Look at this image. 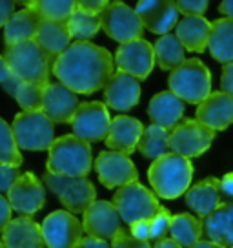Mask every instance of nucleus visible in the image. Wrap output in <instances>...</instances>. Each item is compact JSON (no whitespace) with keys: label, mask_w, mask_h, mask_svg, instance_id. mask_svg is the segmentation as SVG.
I'll return each mask as SVG.
<instances>
[{"label":"nucleus","mask_w":233,"mask_h":248,"mask_svg":"<svg viewBox=\"0 0 233 248\" xmlns=\"http://www.w3.org/2000/svg\"><path fill=\"white\" fill-rule=\"evenodd\" d=\"M148 115L155 126H160L164 130L171 132L182 121L184 102L180 101L175 93L160 92L153 95V99L149 101Z\"/></svg>","instance_id":"nucleus-23"},{"label":"nucleus","mask_w":233,"mask_h":248,"mask_svg":"<svg viewBox=\"0 0 233 248\" xmlns=\"http://www.w3.org/2000/svg\"><path fill=\"white\" fill-rule=\"evenodd\" d=\"M77 93L66 88L60 82H49L44 90V102L42 113L53 124H71L73 117L78 109Z\"/></svg>","instance_id":"nucleus-17"},{"label":"nucleus","mask_w":233,"mask_h":248,"mask_svg":"<svg viewBox=\"0 0 233 248\" xmlns=\"http://www.w3.org/2000/svg\"><path fill=\"white\" fill-rule=\"evenodd\" d=\"M153 51H155V62L160 66V70L173 71L186 61L184 59L186 49L180 44V40L175 35H171V33L164 35V37H159V40L153 46Z\"/></svg>","instance_id":"nucleus-31"},{"label":"nucleus","mask_w":233,"mask_h":248,"mask_svg":"<svg viewBox=\"0 0 233 248\" xmlns=\"http://www.w3.org/2000/svg\"><path fill=\"white\" fill-rule=\"evenodd\" d=\"M18 84H20V80L15 77V75H11V77L2 84V88L6 90V92L9 93V95H15V92H16V88H18Z\"/></svg>","instance_id":"nucleus-49"},{"label":"nucleus","mask_w":233,"mask_h":248,"mask_svg":"<svg viewBox=\"0 0 233 248\" xmlns=\"http://www.w3.org/2000/svg\"><path fill=\"white\" fill-rule=\"evenodd\" d=\"M44 90L46 86L33 84V82H20L15 92V101L24 111H42L44 102Z\"/></svg>","instance_id":"nucleus-36"},{"label":"nucleus","mask_w":233,"mask_h":248,"mask_svg":"<svg viewBox=\"0 0 233 248\" xmlns=\"http://www.w3.org/2000/svg\"><path fill=\"white\" fill-rule=\"evenodd\" d=\"M40 230H42V237L47 248L77 247L84 233L82 223L66 210H57L53 214H49L42 221Z\"/></svg>","instance_id":"nucleus-11"},{"label":"nucleus","mask_w":233,"mask_h":248,"mask_svg":"<svg viewBox=\"0 0 233 248\" xmlns=\"http://www.w3.org/2000/svg\"><path fill=\"white\" fill-rule=\"evenodd\" d=\"M70 40L71 37L68 31V24L53 22V20H44L35 37V42L44 49V53L51 59V62L57 61L71 46Z\"/></svg>","instance_id":"nucleus-28"},{"label":"nucleus","mask_w":233,"mask_h":248,"mask_svg":"<svg viewBox=\"0 0 233 248\" xmlns=\"http://www.w3.org/2000/svg\"><path fill=\"white\" fill-rule=\"evenodd\" d=\"M197 121L213 132L226 130L233 124V97L224 92L210 93L197 108Z\"/></svg>","instance_id":"nucleus-19"},{"label":"nucleus","mask_w":233,"mask_h":248,"mask_svg":"<svg viewBox=\"0 0 233 248\" xmlns=\"http://www.w3.org/2000/svg\"><path fill=\"white\" fill-rule=\"evenodd\" d=\"M111 202L115 204L118 216L126 225L151 221L160 210L157 195L140 183H130L116 188Z\"/></svg>","instance_id":"nucleus-6"},{"label":"nucleus","mask_w":233,"mask_h":248,"mask_svg":"<svg viewBox=\"0 0 233 248\" xmlns=\"http://www.w3.org/2000/svg\"><path fill=\"white\" fill-rule=\"evenodd\" d=\"M4 59L8 62L11 73L20 82L49 84V71L53 68V62L35 40L6 47Z\"/></svg>","instance_id":"nucleus-4"},{"label":"nucleus","mask_w":233,"mask_h":248,"mask_svg":"<svg viewBox=\"0 0 233 248\" xmlns=\"http://www.w3.org/2000/svg\"><path fill=\"white\" fill-rule=\"evenodd\" d=\"M2 245L4 248H44L46 243L39 223H35L31 217L20 216L11 219V223L4 228Z\"/></svg>","instance_id":"nucleus-22"},{"label":"nucleus","mask_w":233,"mask_h":248,"mask_svg":"<svg viewBox=\"0 0 233 248\" xmlns=\"http://www.w3.org/2000/svg\"><path fill=\"white\" fill-rule=\"evenodd\" d=\"M177 11L186 16H202L208 9V2L206 0H199V2H189V0H179L175 2Z\"/></svg>","instance_id":"nucleus-40"},{"label":"nucleus","mask_w":233,"mask_h":248,"mask_svg":"<svg viewBox=\"0 0 233 248\" xmlns=\"http://www.w3.org/2000/svg\"><path fill=\"white\" fill-rule=\"evenodd\" d=\"M18 150L42 152L55 140V126L42 111H22L11 124Z\"/></svg>","instance_id":"nucleus-7"},{"label":"nucleus","mask_w":233,"mask_h":248,"mask_svg":"<svg viewBox=\"0 0 233 248\" xmlns=\"http://www.w3.org/2000/svg\"><path fill=\"white\" fill-rule=\"evenodd\" d=\"M20 170L16 166H8V164H0V194H8L13 188L16 181L20 179Z\"/></svg>","instance_id":"nucleus-38"},{"label":"nucleus","mask_w":233,"mask_h":248,"mask_svg":"<svg viewBox=\"0 0 233 248\" xmlns=\"http://www.w3.org/2000/svg\"><path fill=\"white\" fill-rule=\"evenodd\" d=\"M175 31H177L175 37L180 40L184 49H189V51H195V53H202L208 47L211 22L206 20L204 16H184L182 20H179Z\"/></svg>","instance_id":"nucleus-27"},{"label":"nucleus","mask_w":233,"mask_h":248,"mask_svg":"<svg viewBox=\"0 0 233 248\" xmlns=\"http://www.w3.org/2000/svg\"><path fill=\"white\" fill-rule=\"evenodd\" d=\"M153 248H180V247L173 239H162V241H157Z\"/></svg>","instance_id":"nucleus-51"},{"label":"nucleus","mask_w":233,"mask_h":248,"mask_svg":"<svg viewBox=\"0 0 233 248\" xmlns=\"http://www.w3.org/2000/svg\"><path fill=\"white\" fill-rule=\"evenodd\" d=\"M0 164L16 166V168L22 164V154L16 146L13 130L2 117H0Z\"/></svg>","instance_id":"nucleus-35"},{"label":"nucleus","mask_w":233,"mask_h":248,"mask_svg":"<svg viewBox=\"0 0 233 248\" xmlns=\"http://www.w3.org/2000/svg\"><path fill=\"white\" fill-rule=\"evenodd\" d=\"M218 194L220 204H233V173H226L218 181Z\"/></svg>","instance_id":"nucleus-41"},{"label":"nucleus","mask_w":233,"mask_h":248,"mask_svg":"<svg viewBox=\"0 0 233 248\" xmlns=\"http://www.w3.org/2000/svg\"><path fill=\"white\" fill-rule=\"evenodd\" d=\"M82 228L87 237L108 243V241H113V237L122 230V219L113 202L95 201L84 212Z\"/></svg>","instance_id":"nucleus-14"},{"label":"nucleus","mask_w":233,"mask_h":248,"mask_svg":"<svg viewBox=\"0 0 233 248\" xmlns=\"http://www.w3.org/2000/svg\"><path fill=\"white\" fill-rule=\"evenodd\" d=\"M101 28L109 39L120 44L140 39L144 24L135 9L126 6L124 2H108L106 9L101 13Z\"/></svg>","instance_id":"nucleus-9"},{"label":"nucleus","mask_w":233,"mask_h":248,"mask_svg":"<svg viewBox=\"0 0 233 248\" xmlns=\"http://www.w3.org/2000/svg\"><path fill=\"white\" fill-rule=\"evenodd\" d=\"M135 13L140 16L144 28L155 35H170V31L179 24V11L175 2L170 0H148L139 2Z\"/></svg>","instance_id":"nucleus-18"},{"label":"nucleus","mask_w":233,"mask_h":248,"mask_svg":"<svg viewBox=\"0 0 233 248\" xmlns=\"http://www.w3.org/2000/svg\"><path fill=\"white\" fill-rule=\"evenodd\" d=\"M8 201L13 212L31 217L46 204V192L37 175L28 171L20 175V179L8 192Z\"/></svg>","instance_id":"nucleus-16"},{"label":"nucleus","mask_w":233,"mask_h":248,"mask_svg":"<svg viewBox=\"0 0 233 248\" xmlns=\"http://www.w3.org/2000/svg\"><path fill=\"white\" fill-rule=\"evenodd\" d=\"M171 239L180 248H191L202 237V221L189 214H179L171 217Z\"/></svg>","instance_id":"nucleus-30"},{"label":"nucleus","mask_w":233,"mask_h":248,"mask_svg":"<svg viewBox=\"0 0 233 248\" xmlns=\"http://www.w3.org/2000/svg\"><path fill=\"white\" fill-rule=\"evenodd\" d=\"M47 171L66 177H87L91 171V146L77 135H62L47 150Z\"/></svg>","instance_id":"nucleus-2"},{"label":"nucleus","mask_w":233,"mask_h":248,"mask_svg":"<svg viewBox=\"0 0 233 248\" xmlns=\"http://www.w3.org/2000/svg\"><path fill=\"white\" fill-rule=\"evenodd\" d=\"M11 206H9V201L8 197H4V195L0 194V233L4 232V228L11 223Z\"/></svg>","instance_id":"nucleus-45"},{"label":"nucleus","mask_w":233,"mask_h":248,"mask_svg":"<svg viewBox=\"0 0 233 248\" xmlns=\"http://www.w3.org/2000/svg\"><path fill=\"white\" fill-rule=\"evenodd\" d=\"M115 62L118 71L128 73L137 80H146L155 66V51L148 40L137 39L118 46Z\"/></svg>","instance_id":"nucleus-13"},{"label":"nucleus","mask_w":233,"mask_h":248,"mask_svg":"<svg viewBox=\"0 0 233 248\" xmlns=\"http://www.w3.org/2000/svg\"><path fill=\"white\" fill-rule=\"evenodd\" d=\"M78 8L87 11V13H91V15H99L106 9L108 6V2H104V0H82V2H77Z\"/></svg>","instance_id":"nucleus-42"},{"label":"nucleus","mask_w":233,"mask_h":248,"mask_svg":"<svg viewBox=\"0 0 233 248\" xmlns=\"http://www.w3.org/2000/svg\"><path fill=\"white\" fill-rule=\"evenodd\" d=\"M0 248H4V245H2V241H0Z\"/></svg>","instance_id":"nucleus-53"},{"label":"nucleus","mask_w":233,"mask_h":248,"mask_svg":"<svg viewBox=\"0 0 233 248\" xmlns=\"http://www.w3.org/2000/svg\"><path fill=\"white\" fill-rule=\"evenodd\" d=\"M111 248H151L148 241L135 239L131 233L126 232L124 228L116 233L113 241H111Z\"/></svg>","instance_id":"nucleus-39"},{"label":"nucleus","mask_w":233,"mask_h":248,"mask_svg":"<svg viewBox=\"0 0 233 248\" xmlns=\"http://www.w3.org/2000/svg\"><path fill=\"white\" fill-rule=\"evenodd\" d=\"M168 84L170 92L175 93L182 102L186 101L199 106L211 93V73L204 62L189 59L171 71Z\"/></svg>","instance_id":"nucleus-5"},{"label":"nucleus","mask_w":233,"mask_h":248,"mask_svg":"<svg viewBox=\"0 0 233 248\" xmlns=\"http://www.w3.org/2000/svg\"><path fill=\"white\" fill-rule=\"evenodd\" d=\"M13 15H15V2L0 0V28H4Z\"/></svg>","instance_id":"nucleus-46"},{"label":"nucleus","mask_w":233,"mask_h":248,"mask_svg":"<svg viewBox=\"0 0 233 248\" xmlns=\"http://www.w3.org/2000/svg\"><path fill=\"white\" fill-rule=\"evenodd\" d=\"M208 49L215 61L222 64L233 62V20L218 18L211 22V33L208 40Z\"/></svg>","instance_id":"nucleus-29"},{"label":"nucleus","mask_w":233,"mask_h":248,"mask_svg":"<svg viewBox=\"0 0 233 248\" xmlns=\"http://www.w3.org/2000/svg\"><path fill=\"white\" fill-rule=\"evenodd\" d=\"M44 183L73 216L84 214L97 197V190L87 177H66L47 171L44 175Z\"/></svg>","instance_id":"nucleus-8"},{"label":"nucleus","mask_w":233,"mask_h":248,"mask_svg":"<svg viewBox=\"0 0 233 248\" xmlns=\"http://www.w3.org/2000/svg\"><path fill=\"white\" fill-rule=\"evenodd\" d=\"M215 139V132L197 119H184L170 132V150L186 159L202 155Z\"/></svg>","instance_id":"nucleus-10"},{"label":"nucleus","mask_w":233,"mask_h":248,"mask_svg":"<svg viewBox=\"0 0 233 248\" xmlns=\"http://www.w3.org/2000/svg\"><path fill=\"white\" fill-rule=\"evenodd\" d=\"M220 86H222V92L233 97V62L226 64L224 68H222V75H220Z\"/></svg>","instance_id":"nucleus-43"},{"label":"nucleus","mask_w":233,"mask_h":248,"mask_svg":"<svg viewBox=\"0 0 233 248\" xmlns=\"http://www.w3.org/2000/svg\"><path fill=\"white\" fill-rule=\"evenodd\" d=\"M11 75H13V73H11V70H9L8 62H6V59H4V55H0V84H4Z\"/></svg>","instance_id":"nucleus-48"},{"label":"nucleus","mask_w":233,"mask_h":248,"mask_svg":"<svg viewBox=\"0 0 233 248\" xmlns=\"http://www.w3.org/2000/svg\"><path fill=\"white\" fill-rule=\"evenodd\" d=\"M104 101H106V106L116 111L131 109L140 101L139 80L122 71L113 73V77L104 86Z\"/></svg>","instance_id":"nucleus-20"},{"label":"nucleus","mask_w":233,"mask_h":248,"mask_svg":"<svg viewBox=\"0 0 233 248\" xmlns=\"http://www.w3.org/2000/svg\"><path fill=\"white\" fill-rule=\"evenodd\" d=\"M130 233L139 241H149V221H139L130 225Z\"/></svg>","instance_id":"nucleus-44"},{"label":"nucleus","mask_w":233,"mask_h":248,"mask_svg":"<svg viewBox=\"0 0 233 248\" xmlns=\"http://www.w3.org/2000/svg\"><path fill=\"white\" fill-rule=\"evenodd\" d=\"M73 248H111V247H109V243H106V241H99L86 235V237H82V239L78 241L77 247Z\"/></svg>","instance_id":"nucleus-47"},{"label":"nucleus","mask_w":233,"mask_h":248,"mask_svg":"<svg viewBox=\"0 0 233 248\" xmlns=\"http://www.w3.org/2000/svg\"><path fill=\"white\" fill-rule=\"evenodd\" d=\"M44 22V18L31 8H26L16 11L15 15L9 18V22L4 26V42L6 47L35 40L39 33L40 26Z\"/></svg>","instance_id":"nucleus-25"},{"label":"nucleus","mask_w":233,"mask_h":248,"mask_svg":"<svg viewBox=\"0 0 233 248\" xmlns=\"http://www.w3.org/2000/svg\"><path fill=\"white\" fill-rule=\"evenodd\" d=\"M137 148L144 157L157 161V159L164 157L170 150V132L160 126L151 124L148 128H144Z\"/></svg>","instance_id":"nucleus-32"},{"label":"nucleus","mask_w":233,"mask_h":248,"mask_svg":"<svg viewBox=\"0 0 233 248\" xmlns=\"http://www.w3.org/2000/svg\"><path fill=\"white\" fill-rule=\"evenodd\" d=\"M193 177V164L189 159L177 154H166L153 161L148 170V179L155 194L162 199H177L186 194Z\"/></svg>","instance_id":"nucleus-3"},{"label":"nucleus","mask_w":233,"mask_h":248,"mask_svg":"<svg viewBox=\"0 0 233 248\" xmlns=\"http://www.w3.org/2000/svg\"><path fill=\"white\" fill-rule=\"evenodd\" d=\"M202 235L222 248H233V204H220L202 219Z\"/></svg>","instance_id":"nucleus-24"},{"label":"nucleus","mask_w":233,"mask_h":248,"mask_svg":"<svg viewBox=\"0 0 233 248\" xmlns=\"http://www.w3.org/2000/svg\"><path fill=\"white\" fill-rule=\"evenodd\" d=\"M191 248H222L218 247V245H215V243H211V241H206V239H201L199 243H195Z\"/></svg>","instance_id":"nucleus-52"},{"label":"nucleus","mask_w":233,"mask_h":248,"mask_svg":"<svg viewBox=\"0 0 233 248\" xmlns=\"http://www.w3.org/2000/svg\"><path fill=\"white\" fill-rule=\"evenodd\" d=\"M186 204L193 210L199 217H208L211 212L220 206V194H218V179L208 177L189 186L186 192Z\"/></svg>","instance_id":"nucleus-26"},{"label":"nucleus","mask_w":233,"mask_h":248,"mask_svg":"<svg viewBox=\"0 0 233 248\" xmlns=\"http://www.w3.org/2000/svg\"><path fill=\"white\" fill-rule=\"evenodd\" d=\"M113 57L106 47L75 42L53 62V75L73 93L87 95L104 90L113 77Z\"/></svg>","instance_id":"nucleus-1"},{"label":"nucleus","mask_w":233,"mask_h":248,"mask_svg":"<svg viewBox=\"0 0 233 248\" xmlns=\"http://www.w3.org/2000/svg\"><path fill=\"white\" fill-rule=\"evenodd\" d=\"M170 226H171V216L170 212L160 206L159 214H157L151 221H149V239L151 241H162L166 239V233L170 232Z\"/></svg>","instance_id":"nucleus-37"},{"label":"nucleus","mask_w":233,"mask_h":248,"mask_svg":"<svg viewBox=\"0 0 233 248\" xmlns=\"http://www.w3.org/2000/svg\"><path fill=\"white\" fill-rule=\"evenodd\" d=\"M95 170L99 181L106 188H120L130 183H137L139 171L131 157L118 152H102L95 161Z\"/></svg>","instance_id":"nucleus-15"},{"label":"nucleus","mask_w":233,"mask_h":248,"mask_svg":"<svg viewBox=\"0 0 233 248\" xmlns=\"http://www.w3.org/2000/svg\"><path fill=\"white\" fill-rule=\"evenodd\" d=\"M71 126H73V135H77L78 139L86 142H99L102 139L106 140L109 126H111L106 104L99 101L82 102L71 121Z\"/></svg>","instance_id":"nucleus-12"},{"label":"nucleus","mask_w":233,"mask_h":248,"mask_svg":"<svg viewBox=\"0 0 233 248\" xmlns=\"http://www.w3.org/2000/svg\"><path fill=\"white\" fill-rule=\"evenodd\" d=\"M26 6L35 9L44 20L68 22L71 13L77 9V2H73V0H37V2H28Z\"/></svg>","instance_id":"nucleus-34"},{"label":"nucleus","mask_w":233,"mask_h":248,"mask_svg":"<svg viewBox=\"0 0 233 248\" xmlns=\"http://www.w3.org/2000/svg\"><path fill=\"white\" fill-rule=\"evenodd\" d=\"M142 132H144V126L139 119L118 115L111 121L108 137L104 142L111 152H118V154H124L130 157V154H133V150L139 146Z\"/></svg>","instance_id":"nucleus-21"},{"label":"nucleus","mask_w":233,"mask_h":248,"mask_svg":"<svg viewBox=\"0 0 233 248\" xmlns=\"http://www.w3.org/2000/svg\"><path fill=\"white\" fill-rule=\"evenodd\" d=\"M218 11H220L222 15H226V18H232L233 20V0H224V2H220Z\"/></svg>","instance_id":"nucleus-50"},{"label":"nucleus","mask_w":233,"mask_h":248,"mask_svg":"<svg viewBox=\"0 0 233 248\" xmlns=\"http://www.w3.org/2000/svg\"><path fill=\"white\" fill-rule=\"evenodd\" d=\"M66 24H68L71 39H75L77 42H87L101 30V16L87 13V11L78 8L77 4V9L71 13Z\"/></svg>","instance_id":"nucleus-33"}]
</instances>
